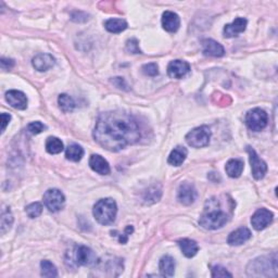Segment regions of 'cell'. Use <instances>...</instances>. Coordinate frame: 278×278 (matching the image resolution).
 <instances>
[{
    "label": "cell",
    "mask_w": 278,
    "mask_h": 278,
    "mask_svg": "<svg viewBox=\"0 0 278 278\" xmlns=\"http://www.w3.org/2000/svg\"><path fill=\"white\" fill-rule=\"evenodd\" d=\"M211 138V131L208 126H200L192 129L186 135V141L194 148H202L209 145Z\"/></svg>",
    "instance_id": "cell-7"
},
{
    "label": "cell",
    "mask_w": 278,
    "mask_h": 278,
    "mask_svg": "<svg viewBox=\"0 0 278 278\" xmlns=\"http://www.w3.org/2000/svg\"><path fill=\"white\" fill-rule=\"evenodd\" d=\"M247 274L252 277L277 276V255L261 257L253 260L247 267Z\"/></svg>",
    "instance_id": "cell-3"
},
{
    "label": "cell",
    "mask_w": 278,
    "mask_h": 278,
    "mask_svg": "<svg viewBox=\"0 0 278 278\" xmlns=\"http://www.w3.org/2000/svg\"><path fill=\"white\" fill-rule=\"evenodd\" d=\"M234 207L224 208L221 198L213 197L207 201L202 215L200 216L199 224L204 230L214 231L223 227L231 219Z\"/></svg>",
    "instance_id": "cell-2"
},
{
    "label": "cell",
    "mask_w": 278,
    "mask_h": 278,
    "mask_svg": "<svg viewBox=\"0 0 278 278\" xmlns=\"http://www.w3.org/2000/svg\"><path fill=\"white\" fill-rule=\"evenodd\" d=\"M89 167L92 168L93 172L100 175H109L111 172L108 161L99 154H93L91 156V159H89Z\"/></svg>",
    "instance_id": "cell-17"
},
{
    "label": "cell",
    "mask_w": 278,
    "mask_h": 278,
    "mask_svg": "<svg viewBox=\"0 0 278 278\" xmlns=\"http://www.w3.org/2000/svg\"><path fill=\"white\" fill-rule=\"evenodd\" d=\"M58 104H59L60 109L65 112V113L72 112L75 108V102L73 100V98L69 95H66V93H62V95L59 96V98H58Z\"/></svg>",
    "instance_id": "cell-28"
},
{
    "label": "cell",
    "mask_w": 278,
    "mask_h": 278,
    "mask_svg": "<svg viewBox=\"0 0 278 278\" xmlns=\"http://www.w3.org/2000/svg\"><path fill=\"white\" fill-rule=\"evenodd\" d=\"M33 66L39 72H46L50 70L56 63V59L49 53H39L33 58Z\"/></svg>",
    "instance_id": "cell-15"
},
{
    "label": "cell",
    "mask_w": 278,
    "mask_h": 278,
    "mask_svg": "<svg viewBox=\"0 0 278 278\" xmlns=\"http://www.w3.org/2000/svg\"><path fill=\"white\" fill-rule=\"evenodd\" d=\"M273 217H274V215L270 210L264 208L259 209L251 217V224H252L254 230L262 231L273 222Z\"/></svg>",
    "instance_id": "cell-10"
},
{
    "label": "cell",
    "mask_w": 278,
    "mask_h": 278,
    "mask_svg": "<svg viewBox=\"0 0 278 278\" xmlns=\"http://www.w3.org/2000/svg\"><path fill=\"white\" fill-rule=\"evenodd\" d=\"M6 100L12 108L17 110H25L28 108V97L20 91H9L6 93Z\"/></svg>",
    "instance_id": "cell-14"
},
{
    "label": "cell",
    "mask_w": 278,
    "mask_h": 278,
    "mask_svg": "<svg viewBox=\"0 0 278 278\" xmlns=\"http://www.w3.org/2000/svg\"><path fill=\"white\" fill-rule=\"evenodd\" d=\"M25 212H26V214L29 215V217H31V218L38 217L43 212V205H42V203H39V202H34V203L30 204V205H28V207H26Z\"/></svg>",
    "instance_id": "cell-30"
},
{
    "label": "cell",
    "mask_w": 278,
    "mask_h": 278,
    "mask_svg": "<svg viewBox=\"0 0 278 278\" xmlns=\"http://www.w3.org/2000/svg\"><path fill=\"white\" fill-rule=\"evenodd\" d=\"M45 128H46V126H45L42 122H38L37 121V122H33V123L29 124L28 132L30 134H32V135H37V134L42 133Z\"/></svg>",
    "instance_id": "cell-32"
},
{
    "label": "cell",
    "mask_w": 278,
    "mask_h": 278,
    "mask_svg": "<svg viewBox=\"0 0 278 278\" xmlns=\"http://www.w3.org/2000/svg\"><path fill=\"white\" fill-rule=\"evenodd\" d=\"M247 152L249 154V160L251 164V170H252V175L255 179H262L267 172V165L260 156L257 154L254 149L251 147H247Z\"/></svg>",
    "instance_id": "cell-9"
},
{
    "label": "cell",
    "mask_w": 278,
    "mask_h": 278,
    "mask_svg": "<svg viewBox=\"0 0 278 278\" xmlns=\"http://www.w3.org/2000/svg\"><path fill=\"white\" fill-rule=\"evenodd\" d=\"M83 155H84V149L80 146L76 145V143L70 145L65 150L66 159L73 161V162H78V161L83 158Z\"/></svg>",
    "instance_id": "cell-26"
},
{
    "label": "cell",
    "mask_w": 278,
    "mask_h": 278,
    "mask_svg": "<svg viewBox=\"0 0 278 278\" xmlns=\"http://www.w3.org/2000/svg\"><path fill=\"white\" fill-rule=\"evenodd\" d=\"M134 232V228L132 226H127L126 228H125V232H124V234H119V241L121 244H126L127 243V240H128V236L132 234V232Z\"/></svg>",
    "instance_id": "cell-36"
},
{
    "label": "cell",
    "mask_w": 278,
    "mask_h": 278,
    "mask_svg": "<svg viewBox=\"0 0 278 278\" xmlns=\"http://www.w3.org/2000/svg\"><path fill=\"white\" fill-rule=\"evenodd\" d=\"M160 197H161V188L152 187L146 192L145 200L148 203H150V200H152V202H155V201H158L160 199Z\"/></svg>",
    "instance_id": "cell-31"
},
{
    "label": "cell",
    "mask_w": 278,
    "mask_h": 278,
    "mask_svg": "<svg viewBox=\"0 0 278 278\" xmlns=\"http://www.w3.org/2000/svg\"><path fill=\"white\" fill-rule=\"evenodd\" d=\"M251 238V232L247 227H240L238 230L231 232L228 236L227 243L231 246H240Z\"/></svg>",
    "instance_id": "cell-19"
},
{
    "label": "cell",
    "mask_w": 278,
    "mask_h": 278,
    "mask_svg": "<svg viewBox=\"0 0 278 278\" xmlns=\"http://www.w3.org/2000/svg\"><path fill=\"white\" fill-rule=\"evenodd\" d=\"M201 44H202V51L205 56L219 58L225 55L224 47L213 39H203Z\"/></svg>",
    "instance_id": "cell-16"
},
{
    "label": "cell",
    "mask_w": 278,
    "mask_h": 278,
    "mask_svg": "<svg viewBox=\"0 0 278 278\" xmlns=\"http://www.w3.org/2000/svg\"><path fill=\"white\" fill-rule=\"evenodd\" d=\"M268 122L267 113L260 108H254V109L248 111L246 114V124L249 129L253 132H260L266 127Z\"/></svg>",
    "instance_id": "cell-6"
},
{
    "label": "cell",
    "mask_w": 278,
    "mask_h": 278,
    "mask_svg": "<svg viewBox=\"0 0 278 278\" xmlns=\"http://www.w3.org/2000/svg\"><path fill=\"white\" fill-rule=\"evenodd\" d=\"M140 129L133 115L122 111L101 113L93 129V138L105 149L118 152L140 139Z\"/></svg>",
    "instance_id": "cell-1"
},
{
    "label": "cell",
    "mask_w": 278,
    "mask_h": 278,
    "mask_svg": "<svg viewBox=\"0 0 278 278\" xmlns=\"http://www.w3.org/2000/svg\"><path fill=\"white\" fill-rule=\"evenodd\" d=\"M105 28L108 32L119 34L127 29V23L122 19H109L105 22Z\"/></svg>",
    "instance_id": "cell-24"
},
{
    "label": "cell",
    "mask_w": 278,
    "mask_h": 278,
    "mask_svg": "<svg viewBox=\"0 0 278 278\" xmlns=\"http://www.w3.org/2000/svg\"><path fill=\"white\" fill-rule=\"evenodd\" d=\"M126 50L131 53H141L140 49H139L138 40L135 38L128 39L126 43Z\"/></svg>",
    "instance_id": "cell-35"
},
{
    "label": "cell",
    "mask_w": 278,
    "mask_h": 278,
    "mask_svg": "<svg viewBox=\"0 0 278 278\" xmlns=\"http://www.w3.org/2000/svg\"><path fill=\"white\" fill-rule=\"evenodd\" d=\"M187 154L188 152L186 148L181 146L174 148V150H172V152L169 155L168 162L173 165V167H179V165H182L184 163V161L186 160Z\"/></svg>",
    "instance_id": "cell-21"
},
{
    "label": "cell",
    "mask_w": 278,
    "mask_h": 278,
    "mask_svg": "<svg viewBox=\"0 0 278 278\" xmlns=\"http://www.w3.org/2000/svg\"><path fill=\"white\" fill-rule=\"evenodd\" d=\"M97 263V255L86 246H75L66 258V264L72 266H93Z\"/></svg>",
    "instance_id": "cell-4"
},
{
    "label": "cell",
    "mask_w": 278,
    "mask_h": 278,
    "mask_svg": "<svg viewBox=\"0 0 278 278\" xmlns=\"http://www.w3.org/2000/svg\"><path fill=\"white\" fill-rule=\"evenodd\" d=\"M247 24H248V21H247L245 17H237V19L232 21L231 24L225 25V28H224L223 31L224 36L227 38L237 37L239 34L245 32Z\"/></svg>",
    "instance_id": "cell-13"
},
{
    "label": "cell",
    "mask_w": 278,
    "mask_h": 278,
    "mask_svg": "<svg viewBox=\"0 0 278 278\" xmlns=\"http://www.w3.org/2000/svg\"><path fill=\"white\" fill-rule=\"evenodd\" d=\"M190 71V64L183 60L172 61L168 66V74L171 78H183Z\"/></svg>",
    "instance_id": "cell-12"
},
{
    "label": "cell",
    "mask_w": 278,
    "mask_h": 278,
    "mask_svg": "<svg viewBox=\"0 0 278 278\" xmlns=\"http://www.w3.org/2000/svg\"><path fill=\"white\" fill-rule=\"evenodd\" d=\"M0 64L3 70H11L15 66V61L12 59H6V58H1L0 60Z\"/></svg>",
    "instance_id": "cell-37"
},
{
    "label": "cell",
    "mask_w": 278,
    "mask_h": 278,
    "mask_svg": "<svg viewBox=\"0 0 278 278\" xmlns=\"http://www.w3.org/2000/svg\"><path fill=\"white\" fill-rule=\"evenodd\" d=\"M118 207L116 202L111 198L101 199L93 207V216L101 225H109L114 222Z\"/></svg>",
    "instance_id": "cell-5"
},
{
    "label": "cell",
    "mask_w": 278,
    "mask_h": 278,
    "mask_svg": "<svg viewBox=\"0 0 278 278\" xmlns=\"http://www.w3.org/2000/svg\"><path fill=\"white\" fill-rule=\"evenodd\" d=\"M142 72L148 76H156L159 74L158 65L155 63H148L142 66Z\"/></svg>",
    "instance_id": "cell-33"
},
{
    "label": "cell",
    "mask_w": 278,
    "mask_h": 278,
    "mask_svg": "<svg viewBox=\"0 0 278 278\" xmlns=\"http://www.w3.org/2000/svg\"><path fill=\"white\" fill-rule=\"evenodd\" d=\"M11 120V115L8 114V113H2L1 114V133H3L6 131V127L7 125L9 124Z\"/></svg>",
    "instance_id": "cell-38"
},
{
    "label": "cell",
    "mask_w": 278,
    "mask_h": 278,
    "mask_svg": "<svg viewBox=\"0 0 278 278\" xmlns=\"http://www.w3.org/2000/svg\"><path fill=\"white\" fill-rule=\"evenodd\" d=\"M245 168L244 161L240 159H232L226 163V173L232 178H238L243 174Z\"/></svg>",
    "instance_id": "cell-20"
},
{
    "label": "cell",
    "mask_w": 278,
    "mask_h": 278,
    "mask_svg": "<svg viewBox=\"0 0 278 278\" xmlns=\"http://www.w3.org/2000/svg\"><path fill=\"white\" fill-rule=\"evenodd\" d=\"M181 25L179 16L172 11H165L162 15V26L169 33H175Z\"/></svg>",
    "instance_id": "cell-18"
},
{
    "label": "cell",
    "mask_w": 278,
    "mask_h": 278,
    "mask_svg": "<svg viewBox=\"0 0 278 278\" xmlns=\"http://www.w3.org/2000/svg\"><path fill=\"white\" fill-rule=\"evenodd\" d=\"M46 150L50 154H58L63 150V142L57 137H49L46 141Z\"/></svg>",
    "instance_id": "cell-27"
},
{
    "label": "cell",
    "mask_w": 278,
    "mask_h": 278,
    "mask_svg": "<svg viewBox=\"0 0 278 278\" xmlns=\"http://www.w3.org/2000/svg\"><path fill=\"white\" fill-rule=\"evenodd\" d=\"M44 203L51 212H58L64 207L65 197L59 189H49L44 195Z\"/></svg>",
    "instance_id": "cell-8"
},
{
    "label": "cell",
    "mask_w": 278,
    "mask_h": 278,
    "mask_svg": "<svg viewBox=\"0 0 278 278\" xmlns=\"http://www.w3.org/2000/svg\"><path fill=\"white\" fill-rule=\"evenodd\" d=\"M197 198V190L189 183H183L178 188L177 199L184 205H190L195 202Z\"/></svg>",
    "instance_id": "cell-11"
},
{
    "label": "cell",
    "mask_w": 278,
    "mask_h": 278,
    "mask_svg": "<svg viewBox=\"0 0 278 278\" xmlns=\"http://www.w3.org/2000/svg\"><path fill=\"white\" fill-rule=\"evenodd\" d=\"M178 246L181 247L183 254L186 258H194L199 251V247L195 240L191 239H182L178 241Z\"/></svg>",
    "instance_id": "cell-22"
},
{
    "label": "cell",
    "mask_w": 278,
    "mask_h": 278,
    "mask_svg": "<svg viewBox=\"0 0 278 278\" xmlns=\"http://www.w3.org/2000/svg\"><path fill=\"white\" fill-rule=\"evenodd\" d=\"M212 277H232V275L227 272L226 268L217 265L212 267Z\"/></svg>",
    "instance_id": "cell-34"
},
{
    "label": "cell",
    "mask_w": 278,
    "mask_h": 278,
    "mask_svg": "<svg viewBox=\"0 0 278 278\" xmlns=\"http://www.w3.org/2000/svg\"><path fill=\"white\" fill-rule=\"evenodd\" d=\"M159 268L161 275L164 277H172L175 272V261L170 255H165L160 260Z\"/></svg>",
    "instance_id": "cell-23"
},
{
    "label": "cell",
    "mask_w": 278,
    "mask_h": 278,
    "mask_svg": "<svg viewBox=\"0 0 278 278\" xmlns=\"http://www.w3.org/2000/svg\"><path fill=\"white\" fill-rule=\"evenodd\" d=\"M40 268H42V276L44 277H57L58 271L56 266L50 261L44 260L40 263Z\"/></svg>",
    "instance_id": "cell-29"
},
{
    "label": "cell",
    "mask_w": 278,
    "mask_h": 278,
    "mask_svg": "<svg viewBox=\"0 0 278 278\" xmlns=\"http://www.w3.org/2000/svg\"><path fill=\"white\" fill-rule=\"evenodd\" d=\"M13 224V215L9 208H4L1 213V222H0V232L4 235L11 230Z\"/></svg>",
    "instance_id": "cell-25"
},
{
    "label": "cell",
    "mask_w": 278,
    "mask_h": 278,
    "mask_svg": "<svg viewBox=\"0 0 278 278\" xmlns=\"http://www.w3.org/2000/svg\"><path fill=\"white\" fill-rule=\"evenodd\" d=\"M112 83H113L116 87H119L121 89H127V85L125 83V80L122 77H115L112 79Z\"/></svg>",
    "instance_id": "cell-39"
}]
</instances>
